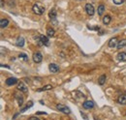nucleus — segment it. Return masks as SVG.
I'll use <instances>...</instances> for the list:
<instances>
[{
    "instance_id": "nucleus-1",
    "label": "nucleus",
    "mask_w": 126,
    "mask_h": 120,
    "mask_svg": "<svg viewBox=\"0 0 126 120\" xmlns=\"http://www.w3.org/2000/svg\"><path fill=\"white\" fill-rule=\"evenodd\" d=\"M32 10H33V12H34L36 15L41 16V15L44 14V12H45V7L41 3H36V4L33 5Z\"/></svg>"
},
{
    "instance_id": "nucleus-2",
    "label": "nucleus",
    "mask_w": 126,
    "mask_h": 120,
    "mask_svg": "<svg viewBox=\"0 0 126 120\" xmlns=\"http://www.w3.org/2000/svg\"><path fill=\"white\" fill-rule=\"evenodd\" d=\"M56 109H57L59 111L65 113V114H69V113L71 112V110H70V109L68 108V106H64V105H61V104L56 105Z\"/></svg>"
},
{
    "instance_id": "nucleus-3",
    "label": "nucleus",
    "mask_w": 126,
    "mask_h": 120,
    "mask_svg": "<svg viewBox=\"0 0 126 120\" xmlns=\"http://www.w3.org/2000/svg\"><path fill=\"white\" fill-rule=\"evenodd\" d=\"M85 11H86L87 15L88 16H93L94 13H95V10H94V7L92 6L90 3H87L85 5Z\"/></svg>"
},
{
    "instance_id": "nucleus-4",
    "label": "nucleus",
    "mask_w": 126,
    "mask_h": 120,
    "mask_svg": "<svg viewBox=\"0 0 126 120\" xmlns=\"http://www.w3.org/2000/svg\"><path fill=\"white\" fill-rule=\"evenodd\" d=\"M43 60V55L40 52H35L33 54V61L35 63H41Z\"/></svg>"
},
{
    "instance_id": "nucleus-5",
    "label": "nucleus",
    "mask_w": 126,
    "mask_h": 120,
    "mask_svg": "<svg viewBox=\"0 0 126 120\" xmlns=\"http://www.w3.org/2000/svg\"><path fill=\"white\" fill-rule=\"evenodd\" d=\"M117 45H118V40H117V38H112L110 41H109V44H108V46H109V48H111V49H114V48H117Z\"/></svg>"
},
{
    "instance_id": "nucleus-6",
    "label": "nucleus",
    "mask_w": 126,
    "mask_h": 120,
    "mask_svg": "<svg viewBox=\"0 0 126 120\" xmlns=\"http://www.w3.org/2000/svg\"><path fill=\"white\" fill-rule=\"evenodd\" d=\"M18 89L22 92V93H27L28 92V89H27V86H26L22 81H19L18 83Z\"/></svg>"
},
{
    "instance_id": "nucleus-7",
    "label": "nucleus",
    "mask_w": 126,
    "mask_h": 120,
    "mask_svg": "<svg viewBox=\"0 0 126 120\" xmlns=\"http://www.w3.org/2000/svg\"><path fill=\"white\" fill-rule=\"evenodd\" d=\"M5 83L7 84L8 86H12V85H14V84L18 83V79H17L16 78H9L6 79Z\"/></svg>"
},
{
    "instance_id": "nucleus-8",
    "label": "nucleus",
    "mask_w": 126,
    "mask_h": 120,
    "mask_svg": "<svg viewBox=\"0 0 126 120\" xmlns=\"http://www.w3.org/2000/svg\"><path fill=\"white\" fill-rule=\"evenodd\" d=\"M83 106L86 109H93L94 108V103L92 101H85L83 104Z\"/></svg>"
},
{
    "instance_id": "nucleus-9",
    "label": "nucleus",
    "mask_w": 126,
    "mask_h": 120,
    "mask_svg": "<svg viewBox=\"0 0 126 120\" xmlns=\"http://www.w3.org/2000/svg\"><path fill=\"white\" fill-rule=\"evenodd\" d=\"M49 69H50V71L51 73H57L59 71V67H58L56 64H50Z\"/></svg>"
},
{
    "instance_id": "nucleus-10",
    "label": "nucleus",
    "mask_w": 126,
    "mask_h": 120,
    "mask_svg": "<svg viewBox=\"0 0 126 120\" xmlns=\"http://www.w3.org/2000/svg\"><path fill=\"white\" fill-rule=\"evenodd\" d=\"M117 102L118 104H120L122 106L126 105V95H120L117 98Z\"/></svg>"
},
{
    "instance_id": "nucleus-11",
    "label": "nucleus",
    "mask_w": 126,
    "mask_h": 120,
    "mask_svg": "<svg viewBox=\"0 0 126 120\" xmlns=\"http://www.w3.org/2000/svg\"><path fill=\"white\" fill-rule=\"evenodd\" d=\"M40 39H41V41L43 43L44 46H49L50 44V40L47 36H44V35H40Z\"/></svg>"
},
{
    "instance_id": "nucleus-12",
    "label": "nucleus",
    "mask_w": 126,
    "mask_h": 120,
    "mask_svg": "<svg viewBox=\"0 0 126 120\" xmlns=\"http://www.w3.org/2000/svg\"><path fill=\"white\" fill-rule=\"evenodd\" d=\"M8 24H9V21L7 18H2L1 21H0V26H1V28L7 27Z\"/></svg>"
},
{
    "instance_id": "nucleus-13",
    "label": "nucleus",
    "mask_w": 126,
    "mask_h": 120,
    "mask_svg": "<svg viewBox=\"0 0 126 120\" xmlns=\"http://www.w3.org/2000/svg\"><path fill=\"white\" fill-rule=\"evenodd\" d=\"M117 59L119 61H126V52H119L117 54Z\"/></svg>"
},
{
    "instance_id": "nucleus-14",
    "label": "nucleus",
    "mask_w": 126,
    "mask_h": 120,
    "mask_svg": "<svg viewBox=\"0 0 126 120\" xmlns=\"http://www.w3.org/2000/svg\"><path fill=\"white\" fill-rule=\"evenodd\" d=\"M56 16H57L56 10H55V9H51V10L50 11V13H49V17H50V19H54V18H56Z\"/></svg>"
},
{
    "instance_id": "nucleus-15",
    "label": "nucleus",
    "mask_w": 126,
    "mask_h": 120,
    "mask_svg": "<svg viewBox=\"0 0 126 120\" xmlns=\"http://www.w3.org/2000/svg\"><path fill=\"white\" fill-rule=\"evenodd\" d=\"M16 45L18 46H21V48H22V46H24V39L22 37H18L17 42H16Z\"/></svg>"
},
{
    "instance_id": "nucleus-16",
    "label": "nucleus",
    "mask_w": 126,
    "mask_h": 120,
    "mask_svg": "<svg viewBox=\"0 0 126 120\" xmlns=\"http://www.w3.org/2000/svg\"><path fill=\"white\" fill-rule=\"evenodd\" d=\"M106 78H107V77H106V75H102L100 76V78H98V83L100 85H104L105 82H106Z\"/></svg>"
},
{
    "instance_id": "nucleus-17",
    "label": "nucleus",
    "mask_w": 126,
    "mask_h": 120,
    "mask_svg": "<svg viewBox=\"0 0 126 120\" xmlns=\"http://www.w3.org/2000/svg\"><path fill=\"white\" fill-rule=\"evenodd\" d=\"M104 11H105V6L103 4L99 5L98 6V15L99 16H102L104 14Z\"/></svg>"
},
{
    "instance_id": "nucleus-18",
    "label": "nucleus",
    "mask_w": 126,
    "mask_h": 120,
    "mask_svg": "<svg viewBox=\"0 0 126 120\" xmlns=\"http://www.w3.org/2000/svg\"><path fill=\"white\" fill-rule=\"evenodd\" d=\"M16 99L18 100V106H22L23 105V98L22 97V96H19V95H18V94H16Z\"/></svg>"
},
{
    "instance_id": "nucleus-19",
    "label": "nucleus",
    "mask_w": 126,
    "mask_h": 120,
    "mask_svg": "<svg viewBox=\"0 0 126 120\" xmlns=\"http://www.w3.org/2000/svg\"><path fill=\"white\" fill-rule=\"evenodd\" d=\"M126 46V39H123V40H121V41H119L118 42V45H117V48L116 49H121V48H123V46Z\"/></svg>"
},
{
    "instance_id": "nucleus-20",
    "label": "nucleus",
    "mask_w": 126,
    "mask_h": 120,
    "mask_svg": "<svg viewBox=\"0 0 126 120\" xmlns=\"http://www.w3.org/2000/svg\"><path fill=\"white\" fill-rule=\"evenodd\" d=\"M50 89H52V85L48 84V85L44 86V87H42V88H39V89H37V91H38V92H40V91H44V90H50Z\"/></svg>"
},
{
    "instance_id": "nucleus-21",
    "label": "nucleus",
    "mask_w": 126,
    "mask_h": 120,
    "mask_svg": "<svg viewBox=\"0 0 126 120\" xmlns=\"http://www.w3.org/2000/svg\"><path fill=\"white\" fill-rule=\"evenodd\" d=\"M111 22V17L110 16H105L104 18H103V23L104 24H109Z\"/></svg>"
},
{
    "instance_id": "nucleus-22",
    "label": "nucleus",
    "mask_w": 126,
    "mask_h": 120,
    "mask_svg": "<svg viewBox=\"0 0 126 120\" xmlns=\"http://www.w3.org/2000/svg\"><path fill=\"white\" fill-rule=\"evenodd\" d=\"M54 30L52 29V28H48L47 29V35L49 36V37H54Z\"/></svg>"
},
{
    "instance_id": "nucleus-23",
    "label": "nucleus",
    "mask_w": 126,
    "mask_h": 120,
    "mask_svg": "<svg viewBox=\"0 0 126 120\" xmlns=\"http://www.w3.org/2000/svg\"><path fill=\"white\" fill-rule=\"evenodd\" d=\"M18 58L21 59V60H23V61H28V57H27V55L25 54V53H21V54L18 55Z\"/></svg>"
},
{
    "instance_id": "nucleus-24",
    "label": "nucleus",
    "mask_w": 126,
    "mask_h": 120,
    "mask_svg": "<svg viewBox=\"0 0 126 120\" xmlns=\"http://www.w3.org/2000/svg\"><path fill=\"white\" fill-rule=\"evenodd\" d=\"M33 106V103L32 102H29V104H27V106H24V108L21 110V112H24L26 109H29V108H31V106Z\"/></svg>"
},
{
    "instance_id": "nucleus-25",
    "label": "nucleus",
    "mask_w": 126,
    "mask_h": 120,
    "mask_svg": "<svg viewBox=\"0 0 126 120\" xmlns=\"http://www.w3.org/2000/svg\"><path fill=\"white\" fill-rule=\"evenodd\" d=\"M112 1H114V3L115 5H121L125 2V0H112Z\"/></svg>"
},
{
    "instance_id": "nucleus-26",
    "label": "nucleus",
    "mask_w": 126,
    "mask_h": 120,
    "mask_svg": "<svg viewBox=\"0 0 126 120\" xmlns=\"http://www.w3.org/2000/svg\"><path fill=\"white\" fill-rule=\"evenodd\" d=\"M29 120H40L38 117H30Z\"/></svg>"
},
{
    "instance_id": "nucleus-27",
    "label": "nucleus",
    "mask_w": 126,
    "mask_h": 120,
    "mask_svg": "<svg viewBox=\"0 0 126 120\" xmlns=\"http://www.w3.org/2000/svg\"><path fill=\"white\" fill-rule=\"evenodd\" d=\"M37 114L39 115V114H47L46 112H41V111H39V112H37Z\"/></svg>"
},
{
    "instance_id": "nucleus-28",
    "label": "nucleus",
    "mask_w": 126,
    "mask_h": 120,
    "mask_svg": "<svg viewBox=\"0 0 126 120\" xmlns=\"http://www.w3.org/2000/svg\"><path fill=\"white\" fill-rule=\"evenodd\" d=\"M3 7H4V1L1 0V8H3Z\"/></svg>"
},
{
    "instance_id": "nucleus-29",
    "label": "nucleus",
    "mask_w": 126,
    "mask_h": 120,
    "mask_svg": "<svg viewBox=\"0 0 126 120\" xmlns=\"http://www.w3.org/2000/svg\"><path fill=\"white\" fill-rule=\"evenodd\" d=\"M1 67H5V68H10L9 66H7V65H2V64H1Z\"/></svg>"
},
{
    "instance_id": "nucleus-30",
    "label": "nucleus",
    "mask_w": 126,
    "mask_h": 120,
    "mask_svg": "<svg viewBox=\"0 0 126 120\" xmlns=\"http://www.w3.org/2000/svg\"><path fill=\"white\" fill-rule=\"evenodd\" d=\"M125 114H126V113H125Z\"/></svg>"
}]
</instances>
